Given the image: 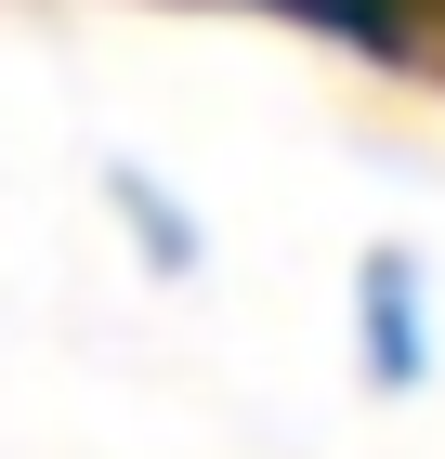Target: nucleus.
Masks as SVG:
<instances>
[{
    "label": "nucleus",
    "instance_id": "2",
    "mask_svg": "<svg viewBox=\"0 0 445 459\" xmlns=\"http://www.w3.org/2000/svg\"><path fill=\"white\" fill-rule=\"evenodd\" d=\"M105 197H118V223L144 237V263H158V276H197V249H210V237H197V211H184L144 158H105Z\"/></svg>",
    "mask_w": 445,
    "mask_h": 459
},
{
    "label": "nucleus",
    "instance_id": "1",
    "mask_svg": "<svg viewBox=\"0 0 445 459\" xmlns=\"http://www.w3.org/2000/svg\"><path fill=\"white\" fill-rule=\"evenodd\" d=\"M354 342H367V381L380 394H419L432 381V263L406 237H380L354 263Z\"/></svg>",
    "mask_w": 445,
    "mask_h": 459
},
{
    "label": "nucleus",
    "instance_id": "3",
    "mask_svg": "<svg viewBox=\"0 0 445 459\" xmlns=\"http://www.w3.org/2000/svg\"><path fill=\"white\" fill-rule=\"evenodd\" d=\"M275 13H302L314 39H354L380 66H419V0H275Z\"/></svg>",
    "mask_w": 445,
    "mask_h": 459
}]
</instances>
